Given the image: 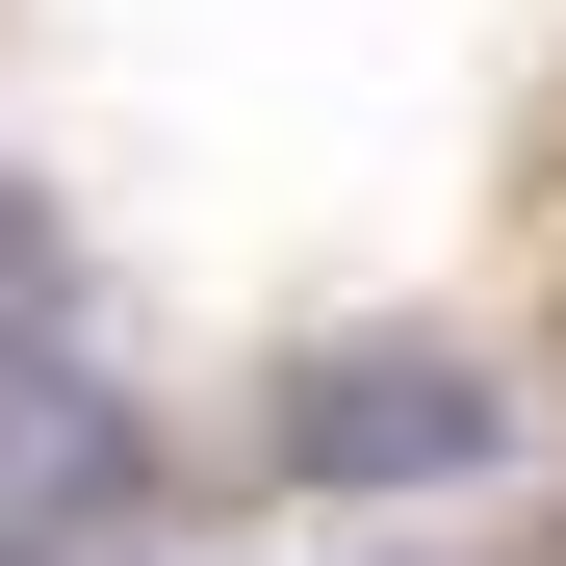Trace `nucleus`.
Instances as JSON below:
<instances>
[{
  "mask_svg": "<svg viewBox=\"0 0 566 566\" xmlns=\"http://www.w3.org/2000/svg\"><path fill=\"white\" fill-rule=\"evenodd\" d=\"M258 490H310V515H463V490H515V387L463 335H310L258 387Z\"/></svg>",
  "mask_w": 566,
  "mask_h": 566,
  "instance_id": "obj_1",
  "label": "nucleus"
},
{
  "mask_svg": "<svg viewBox=\"0 0 566 566\" xmlns=\"http://www.w3.org/2000/svg\"><path fill=\"white\" fill-rule=\"evenodd\" d=\"M129 515H180V438H155V387H104L77 335H0V541H129Z\"/></svg>",
  "mask_w": 566,
  "mask_h": 566,
  "instance_id": "obj_2",
  "label": "nucleus"
},
{
  "mask_svg": "<svg viewBox=\"0 0 566 566\" xmlns=\"http://www.w3.org/2000/svg\"><path fill=\"white\" fill-rule=\"evenodd\" d=\"M0 335H77V232L27 207V180H0Z\"/></svg>",
  "mask_w": 566,
  "mask_h": 566,
  "instance_id": "obj_3",
  "label": "nucleus"
},
{
  "mask_svg": "<svg viewBox=\"0 0 566 566\" xmlns=\"http://www.w3.org/2000/svg\"><path fill=\"white\" fill-rule=\"evenodd\" d=\"M0 566H52V541H0Z\"/></svg>",
  "mask_w": 566,
  "mask_h": 566,
  "instance_id": "obj_4",
  "label": "nucleus"
}]
</instances>
